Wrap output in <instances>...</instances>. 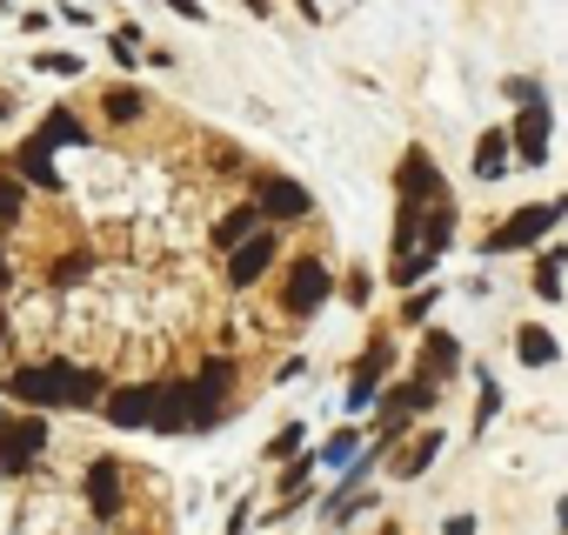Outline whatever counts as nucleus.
<instances>
[{
    "instance_id": "1",
    "label": "nucleus",
    "mask_w": 568,
    "mask_h": 535,
    "mask_svg": "<svg viewBox=\"0 0 568 535\" xmlns=\"http://www.w3.org/2000/svg\"><path fill=\"white\" fill-rule=\"evenodd\" d=\"M8 395L28 402V408H94L108 395V375L94 362H74V355H54V362H28L8 375Z\"/></svg>"
},
{
    "instance_id": "10",
    "label": "nucleus",
    "mask_w": 568,
    "mask_h": 535,
    "mask_svg": "<svg viewBox=\"0 0 568 535\" xmlns=\"http://www.w3.org/2000/svg\"><path fill=\"white\" fill-rule=\"evenodd\" d=\"M508 148H515V168H541V154H548V108H521V121L508 128Z\"/></svg>"
},
{
    "instance_id": "25",
    "label": "nucleus",
    "mask_w": 568,
    "mask_h": 535,
    "mask_svg": "<svg viewBox=\"0 0 568 535\" xmlns=\"http://www.w3.org/2000/svg\"><path fill=\"white\" fill-rule=\"evenodd\" d=\"M41 68H48V74H81V61H74V54H41Z\"/></svg>"
},
{
    "instance_id": "16",
    "label": "nucleus",
    "mask_w": 568,
    "mask_h": 535,
    "mask_svg": "<svg viewBox=\"0 0 568 535\" xmlns=\"http://www.w3.org/2000/svg\"><path fill=\"white\" fill-rule=\"evenodd\" d=\"M254 228H267V214H261L254 201H241V208H227V214H221V228H214V248H221V254H234V248H241Z\"/></svg>"
},
{
    "instance_id": "14",
    "label": "nucleus",
    "mask_w": 568,
    "mask_h": 535,
    "mask_svg": "<svg viewBox=\"0 0 568 535\" xmlns=\"http://www.w3.org/2000/svg\"><path fill=\"white\" fill-rule=\"evenodd\" d=\"M442 442H448L442 428H422V435H415L408 448H395V462H388V475H395V482H415L422 468H435V455H442Z\"/></svg>"
},
{
    "instance_id": "17",
    "label": "nucleus",
    "mask_w": 568,
    "mask_h": 535,
    "mask_svg": "<svg viewBox=\"0 0 568 535\" xmlns=\"http://www.w3.org/2000/svg\"><path fill=\"white\" fill-rule=\"evenodd\" d=\"M388 362H395V355H388V342H375V349L362 355V369H355V388H348V402H355V408H368V402H375V382L388 375Z\"/></svg>"
},
{
    "instance_id": "31",
    "label": "nucleus",
    "mask_w": 568,
    "mask_h": 535,
    "mask_svg": "<svg viewBox=\"0 0 568 535\" xmlns=\"http://www.w3.org/2000/svg\"><path fill=\"white\" fill-rule=\"evenodd\" d=\"M8 282H14V275H8V248H0V289H8Z\"/></svg>"
},
{
    "instance_id": "12",
    "label": "nucleus",
    "mask_w": 568,
    "mask_h": 535,
    "mask_svg": "<svg viewBox=\"0 0 568 535\" xmlns=\"http://www.w3.org/2000/svg\"><path fill=\"white\" fill-rule=\"evenodd\" d=\"M415 375H422V382H435V388H442V382H455V375H462V342H455L448 329H435V335L422 342V369H415Z\"/></svg>"
},
{
    "instance_id": "24",
    "label": "nucleus",
    "mask_w": 568,
    "mask_h": 535,
    "mask_svg": "<svg viewBox=\"0 0 568 535\" xmlns=\"http://www.w3.org/2000/svg\"><path fill=\"white\" fill-rule=\"evenodd\" d=\"M295 448H302V428H281V435H274V448H267V455H274V462H295Z\"/></svg>"
},
{
    "instance_id": "2",
    "label": "nucleus",
    "mask_w": 568,
    "mask_h": 535,
    "mask_svg": "<svg viewBox=\"0 0 568 535\" xmlns=\"http://www.w3.org/2000/svg\"><path fill=\"white\" fill-rule=\"evenodd\" d=\"M328 295H335V268H328V254H288V261H281L274 309L288 315V322L322 315V309H328Z\"/></svg>"
},
{
    "instance_id": "5",
    "label": "nucleus",
    "mask_w": 568,
    "mask_h": 535,
    "mask_svg": "<svg viewBox=\"0 0 568 535\" xmlns=\"http://www.w3.org/2000/svg\"><path fill=\"white\" fill-rule=\"evenodd\" d=\"M267 268H281V228H254V234L227 254V289L247 295V289L267 275Z\"/></svg>"
},
{
    "instance_id": "30",
    "label": "nucleus",
    "mask_w": 568,
    "mask_h": 535,
    "mask_svg": "<svg viewBox=\"0 0 568 535\" xmlns=\"http://www.w3.org/2000/svg\"><path fill=\"white\" fill-rule=\"evenodd\" d=\"M302 14H308V21H322V0H302Z\"/></svg>"
},
{
    "instance_id": "3",
    "label": "nucleus",
    "mask_w": 568,
    "mask_h": 535,
    "mask_svg": "<svg viewBox=\"0 0 568 535\" xmlns=\"http://www.w3.org/2000/svg\"><path fill=\"white\" fill-rule=\"evenodd\" d=\"M568 214V201H528V208H515L501 228H488L481 234V254H515V248H535L555 221Z\"/></svg>"
},
{
    "instance_id": "4",
    "label": "nucleus",
    "mask_w": 568,
    "mask_h": 535,
    "mask_svg": "<svg viewBox=\"0 0 568 535\" xmlns=\"http://www.w3.org/2000/svg\"><path fill=\"white\" fill-rule=\"evenodd\" d=\"M41 448H48V422H41V415H14V422L0 415V482L28 475Z\"/></svg>"
},
{
    "instance_id": "29",
    "label": "nucleus",
    "mask_w": 568,
    "mask_h": 535,
    "mask_svg": "<svg viewBox=\"0 0 568 535\" xmlns=\"http://www.w3.org/2000/svg\"><path fill=\"white\" fill-rule=\"evenodd\" d=\"M241 8H247V14H274V0H241Z\"/></svg>"
},
{
    "instance_id": "6",
    "label": "nucleus",
    "mask_w": 568,
    "mask_h": 535,
    "mask_svg": "<svg viewBox=\"0 0 568 535\" xmlns=\"http://www.w3.org/2000/svg\"><path fill=\"white\" fill-rule=\"evenodd\" d=\"M395 194H402L408 208H442V201H455L448 181H442V168L428 161V148H408V154H402V168H395Z\"/></svg>"
},
{
    "instance_id": "27",
    "label": "nucleus",
    "mask_w": 568,
    "mask_h": 535,
    "mask_svg": "<svg viewBox=\"0 0 568 535\" xmlns=\"http://www.w3.org/2000/svg\"><path fill=\"white\" fill-rule=\"evenodd\" d=\"M168 8H174V14H187V21H207V14H201V0H168Z\"/></svg>"
},
{
    "instance_id": "9",
    "label": "nucleus",
    "mask_w": 568,
    "mask_h": 535,
    "mask_svg": "<svg viewBox=\"0 0 568 535\" xmlns=\"http://www.w3.org/2000/svg\"><path fill=\"white\" fill-rule=\"evenodd\" d=\"M128 482H134V468H128V462H114V455H101V462L88 468V502H94V515H101V522H114V515H121Z\"/></svg>"
},
{
    "instance_id": "11",
    "label": "nucleus",
    "mask_w": 568,
    "mask_h": 535,
    "mask_svg": "<svg viewBox=\"0 0 568 535\" xmlns=\"http://www.w3.org/2000/svg\"><path fill=\"white\" fill-rule=\"evenodd\" d=\"M94 108H101V121H108V128H121V134H128V128H141V121L154 114V101H148L141 88H101V101H94Z\"/></svg>"
},
{
    "instance_id": "22",
    "label": "nucleus",
    "mask_w": 568,
    "mask_h": 535,
    "mask_svg": "<svg viewBox=\"0 0 568 535\" xmlns=\"http://www.w3.org/2000/svg\"><path fill=\"white\" fill-rule=\"evenodd\" d=\"M561 268H568V254H548V261L535 268V295H541V302H555V295H561Z\"/></svg>"
},
{
    "instance_id": "7",
    "label": "nucleus",
    "mask_w": 568,
    "mask_h": 535,
    "mask_svg": "<svg viewBox=\"0 0 568 535\" xmlns=\"http://www.w3.org/2000/svg\"><path fill=\"white\" fill-rule=\"evenodd\" d=\"M154 402H161V375H154V382L108 388V395H101V415H108V428H154Z\"/></svg>"
},
{
    "instance_id": "20",
    "label": "nucleus",
    "mask_w": 568,
    "mask_h": 535,
    "mask_svg": "<svg viewBox=\"0 0 568 535\" xmlns=\"http://www.w3.org/2000/svg\"><path fill=\"white\" fill-rule=\"evenodd\" d=\"M515 355H521L528 369H548V362H555V335H548V329H521V335H515Z\"/></svg>"
},
{
    "instance_id": "19",
    "label": "nucleus",
    "mask_w": 568,
    "mask_h": 535,
    "mask_svg": "<svg viewBox=\"0 0 568 535\" xmlns=\"http://www.w3.org/2000/svg\"><path fill=\"white\" fill-rule=\"evenodd\" d=\"M34 141H48V148H81V141H88V128H81V114L54 108V114L41 121V134H34Z\"/></svg>"
},
{
    "instance_id": "13",
    "label": "nucleus",
    "mask_w": 568,
    "mask_h": 535,
    "mask_svg": "<svg viewBox=\"0 0 568 535\" xmlns=\"http://www.w3.org/2000/svg\"><path fill=\"white\" fill-rule=\"evenodd\" d=\"M14 174H21V188H41V194H61V174H54V148L48 141H28L14 161H8Z\"/></svg>"
},
{
    "instance_id": "26",
    "label": "nucleus",
    "mask_w": 568,
    "mask_h": 535,
    "mask_svg": "<svg viewBox=\"0 0 568 535\" xmlns=\"http://www.w3.org/2000/svg\"><path fill=\"white\" fill-rule=\"evenodd\" d=\"M14 114H21V94H14V88H0V121H14Z\"/></svg>"
},
{
    "instance_id": "21",
    "label": "nucleus",
    "mask_w": 568,
    "mask_h": 535,
    "mask_svg": "<svg viewBox=\"0 0 568 535\" xmlns=\"http://www.w3.org/2000/svg\"><path fill=\"white\" fill-rule=\"evenodd\" d=\"M355 455H362V435H355V428H342V435H328V442H322V455H315V462H322V468H348Z\"/></svg>"
},
{
    "instance_id": "23",
    "label": "nucleus",
    "mask_w": 568,
    "mask_h": 535,
    "mask_svg": "<svg viewBox=\"0 0 568 535\" xmlns=\"http://www.w3.org/2000/svg\"><path fill=\"white\" fill-rule=\"evenodd\" d=\"M501 94H508V101H521V108H548V94H541L535 81H508Z\"/></svg>"
},
{
    "instance_id": "18",
    "label": "nucleus",
    "mask_w": 568,
    "mask_h": 535,
    "mask_svg": "<svg viewBox=\"0 0 568 535\" xmlns=\"http://www.w3.org/2000/svg\"><path fill=\"white\" fill-rule=\"evenodd\" d=\"M21 214H28V188H21L14 168H0V241L21 228Z\"/></svg>"
},
{
    "instance_id": "15",
    "label": "nucleus",
    "mask_w": 568,
    "mask_h": 535,
    "mask_svg": "<svg viewBox=\"0 0 568 535\" xmlns=\"http://www.w3.org/2000/svg\"><path fill=\"white\" fill-rule=\"evenodd\" d=\"M515 168V148H508V128H488L475 141V181H501Z\"/></svg>"
},
{
    "instance_id": "8",
    "label": "nucleus",
    "mask_w": 568,
    "mask_h": 535,
    "mask_svg": "<svg viewBox=\"0 0 568 535\" xmlns=\"http://www.w3.org/2000/svg\"><path fill=\"white\" fill-rule=\"evenodd\" d=\"M261 214H274V228H288V221H315V194L288 174H261Z\"/></svg>"
},
{
    "instance_id": "28",
    "label": "nucleus",
    "mask_w": 568,
    "mask_h": 535,
    "mask_svg": "<svg viewBox=\"0 0 568 535\" xmlns=\"http://www.w3.org/2000/svg\"><path fill=\"white\" fill-rule=\"evenodd\" d=\"M448 535H475V522H468V515H455V522H448Z\"/></svg>"
}]
</instances>
